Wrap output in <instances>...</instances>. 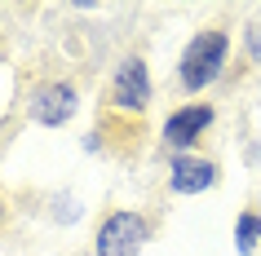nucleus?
Returning a JSON list of instances; mask_svg holds the SVG:
<instances>
[{
    "mask_svg": "<svg viewBox=\"0 0 261 256\" xmlns=\"http://www.w3.org/2000/svg\"><path fill=\"white\" fill-rule=\"evenodd\" d=\"M151 243V221L138 208H111L93 230V256H142Z\"/></svg>",
    "mask_w": 261,
    "mask_h": 256,
    "instance_id": "nucleus-2",
    "label": "nucleus"
},
{
    "mask_svg": "<svg viewBox=\"0 0 261 256\" xmlns=\"http://www.w3.org/2000/svg\"><path fill=\"white\" fill-rule=\"evenodd\" d=\"M80 115V89L67 75H54V80H40L27 93V120L36 128H67L71 120Z\"/></svg>",
    "mask_w": 261,
    "mask_h": 256,
    "instance_id": "nucleus-4",
    "label": "nucleus"
},
{
    "mask_svg": "<svg viewBox=\"0 0 261 256\" xmlns=\"http://www.w3.org/2000/svg\"><path fill=\"white\" fill-rule=\"evenodd\" d=\"M168 194H177V199H199V194H208V190L221 181V168L217 159H208V155H168Z\"/></svg>",
    "mask_w": 261,
    "mask_h": 256,
    "instance_id": "nucleus-6",
    "label": "nucleus"
},
{
    "mask_svg": "<svg viewBox=\"0 0 261 256\" xmlns=\"http://www.w3.org/2000/svg\"><path fill=\"white\" fill-rule=\"evenodd\" d=\"M102 137H107L102 128H89V133L80 137V150H84V155H102V150H107V141H102Z\"/></svg>",
    "mask_w": 261,
    "mask_h": 256,
    "instance_id": "nucleus-10",
    "label": "nucleus"
},
{
    "mask_svg": "<svg viewBox=\"0 0 261 256\" xmlns=\"http://www.w3.org/2000/svg\"><path fill=\"white\" fill-rule=\"evenodd\" d=\"M0 225H5V199H0Z\"/></svg>",
    "mask_w": 261,
    "mask_h": 256,
    "instance_id": "nucleus-11",
    "label": "nucleus"
},
{
    "mask_svg": "<svg viewBox=\"0 0 261 256\" xmlns=\"http://www.w3.org/2000/svg\"><path fill=\"white\" fill-rule=\"evenodd\" d=\"M230 31L226 27H204V31H195L191 40L181 44V53H177V84H181V93H208L213 84L226 75V67H230Z\"/></svg>",
    "mask_w": 261,
    "mask_h": 256,
    "instance_id": "nucleus-1",
    "label": "nucleus"
},
{
    "mask_svg": "<svg viewBox=\"0 0 261 256\" xmlns=\"http://www.w3.org/2000/svg\"><path fill=\"white\" fill-rule=\"evenodd\" d=\"M239 44H244L248 62H261V18H252L244 31H239Z\"/></svg>",
    "mask_w": 261,
    "mask_h": 256,
    "instance_id": "nucleus-9",
    "label": "nucleus"
},
{
    "mask_svg": "<svg viewBox=\"0 0 261 256\" xmlns=\"http://www.w3.org/2000/svg\"><path fill=\"white\" fill-rule=\"evenodd\" d=\"M257 256H261V252H257Z\"/></svg>",
    "mask_w": 261,
    "mask_h": 256,
    "instance_id": "nucleus-12",
    "label": "nucleus"
},
{
    "mask_svg": "<svg viewBox=\"0 0 261 256\" xmlns=\"http://www.w3.org/2000/svg\"><path fill=\"white\" fill-rule=\"evenodd\" d=\"M217 124V110L208 102H181L164 115V128H160V150L168 155H195L199 150V137Z\"/></svg>",
    "mask_w": 261,
    "mask_h": 256,
    "instance_id": "nucleus-5",
    "label": "nucleus"
},
{
    "mask_svg": "<svg viewBox=\"0 0 261 256\" xmlns=\"http://www.w3.org/2000/svg\"><path fill=\"white\" fill-rule=\"evenodd\" d=\"M49 221L54 225H62V230H71V225H80L84 221V199L75 194V190H58V194H49Z\"/></svg>",
    "mask_w": 261,
    "mask_h": 256,
    "instance_id": "nucleus-7",
    "label": "nucleus"
},
{
    "mask_svg": "<svg viewBox=\"0 0 261 256\" xmlns=\"http://www.w3.org/2000/svg\"><path fill=\"white\" fill-rule=\"evenodd\" d=\"M261 252V212L244 208L234 216V256H257Z\"/></svg>",
    "mask_w": 261,
    "mask_h": 256,
    "instance_id": "nucleus-8",
    "label": "nucleus"
},
{
    "mask_svg": "<svg viewBox=\"0 0 261 256\" xmlns=\"http://www.w3.org/2000/svg\"><path fill=\"white\" fill-rule=\"evenodd\" d=\"M107 102L111 110L120 115H146L155 102V80H151V67L142 53H124L111 71V84H107Z\"/></svg>",
    "mask_w": 261,
    "mask_h": 256,
    "instance_id": "nucleus-3",
    "label": "nucleus"
}]
</instances>
